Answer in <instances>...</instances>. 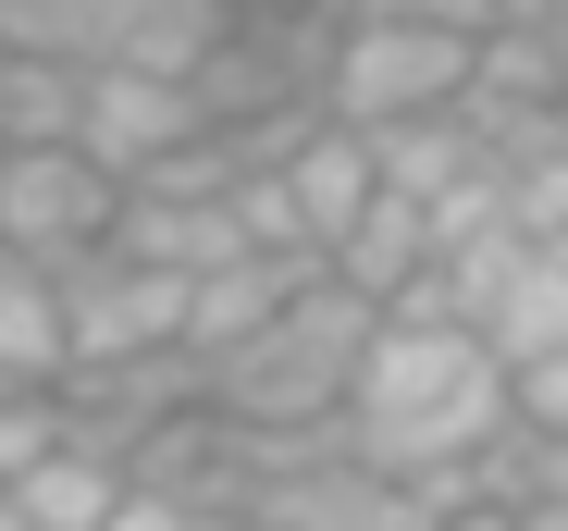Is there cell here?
<instances>
[{"instance_id": "1", "label": "cell", "mask_w": 568, "mask_h": 531, "mask_svg": "<svg viewBox=\"0 0 568 531\" xmlns=\"http://www.w3.org/2000/svg\"><path fill=\"white\" fill-rule=\"evenodd\" d=\"M346 458L396 470V482H457V470H495L507 432H519V384L507 359L469 321L445 309H396L384 334H371V359L346 384Z\"/></svg>"}, {"instance_id": "2", "label": "cell", "mask_w": 568, "mask_h": 531, "mask_svg": "<svg viewBox=\"0 0 568 531\" xmlns=\"http://www.w3.org/2000/svg\"><path fill=\"white\" fill-rule=\"evenodd\" d=\"M371 334H384V309H371L358 285H334V273H310L260 334H235L223 359H199V396L223 420H247V432H334Z\"/></svg>"}, {"instance_id": "3", "label": "cell", "mask_w": 568, "mask_h": 531, "mask_svg": "<svg viewBox=\"0 0 568 531\" xmlns=\"http://www.w3.org/2000/svg\"><path fill=\"white\" fill-rule=\"evenodd\" d=\"M469 74H483V38L469 25H420V13H358L334 0V62H322V112L384 136V124H420V112H457Z\"/></svg>"}, {"instance_id": "4", "label": "cell", "mask_w": 568, "mask_h": 531, "mask_svg": "<svg viewBox=\"0 0 568 531\" xmlns=\"http://www.w3.org/2000/svg\"><path fill=\"white\" fill-rule=\"evenodd\" d=\"M124 223V173H100L74 136L62 149H0V259H38V273H74L100 259Z\"/></svg>"}, {"instance_id": "5", "label": "cell", "mask_w": 568, "mask_h": 531, "mask_svg": "<svg viewBox=\"0 0 568 531\" xmlns=\"http://www.w3.org/2000/svg\"><path fill=\"white\" fill-rule=\"evenodd\" d=\"M62 321H74V371H124V359H173L185 346V273L136 247H100L62 273Z\"/></svg>"}, {"instance_id": "6", "label": "cell", "mask_w": 568, "mask_h": 531, "mask_svg": "<svg viewBox=\"0 0 568 531\" xmlns=\"http://www.w3.org/2000/svg\"><path fill=\"white\" fill-rule=\"evenodd\" d=\"M211 136V112H199V74H136V62H87V124H74V149L100 161V173H124V186H149L161 161H185Z\"/></svg>"}, {"instance_id": "7", "label": "cell", "mask_w": 568, "mask_h": 531, "mask_svg": "<svg viewBox=\"0 0 568 531\" xmlns=\"http://www.w3.org/2000/svg\"><path fill=\"white\" fill-rule=\"evenodd\" d=\"M272 198H284V223H297V247H310V259H334V235H346L371 198H384V161H371V136H358V124H334V112H322L297 149L272 161Z\"/></svg>"}, {"instance_id": "8", "label": "cell", "mask_w": 568, "mask_h": 531, "mask_svg": "<svg viewBox=\"0 0 568 531\" xmlns=\"http://www.w3.org/2000/svg\"><path fill=\"white\" fill-rule=\"evenodd\" d=\"M433 259H445V223H433L420 198H396V186H384V198H371V211L334 235L322 273H334V285H358L371 309H408V297L433 285Z\"/></svg>"}, {"instance_id": "9", "label": "cell", "mask_w": 568, "mask_h": 531, "mask_svg": "<svg viewBox=\"0 0 568 531\" xmlns=\"http://www.w3.org/2000/svg\"><path fill=\"white\" fill-rule=\"evenodd\" d=\"M310 273L322 259H272V247H235V259H211V273H185V359H223V346L260 334Z\"/></svg>"}, {"instance_id": "10", "label": "cell", "mask_w": 568, "mask_h": 531, "mask_svg": "<svg viewBox=\"0 0 568 531\" xmlns=\"http://www.w3.org/2000/svg\"><path fill=\"white\" fill-rule=\"evenodd\" d=\"M0 384H26V396H62L74 384L62 273H38V259H0Z\"/></svg>"}, {"instance_id": "11", "label": "cell", "mask_w": 568, "mask_h": 531, "mask_svg": "<svg viewBox=\"0 0 568 531\" xmlns=\"http://www.w3.org/2000/svg\"><path fill=\"white\" fill-rule=\"evenodd\" d=\"M26 507V531H100L112 507H124V458L112 446H87V432H62V446L26 470V482H0Z\"/></svg>"}, {"instance_id": "12", "label": "cell", "mask_w": 568, "mask_h": 531, "mask_svg": "<svg viewBox=\"0 0 568 531\" xmlns=\"http://www.w3.org/2000/svg\"><path fill=\"white\" fill-rule=\"evenodd\" d=\"M74 124H87V62L0 50V149H62Z\"/></svg>"}, {"instance_id": "13", "label": "cell", "mask_w": 568, "mask_h": 531, "mask_svg": "<svg viewBox=\"0 0 568 531\" xmlns=\"http://www.w3.org/2000/svg\"><path fill=\"white\" fill-rule=\"evenodd\" d=\"M112 0H0V50H62V62H100Z\"/></svg>"}, {"instance_id": "14", "label": "cell", "mask_w": 568, "mask_h": 531, "mask_svg": "<svg viewBox=\"0 0 568 531\" xmlns=\"http://www.w3.org/2000/svg\"><path fill=\"white\" fill-rule=\"evenodd\" d=\"M507 384H519V432H568V334L544 346V359H519Z\"/></svg>"}, {"instance_id": "15", "label": "cell", "mask_w": 568, "mask_h": 531, "mask_svg": "<svg viewBox=\"0 0 568 531\" xmlns=\"http://www.w3.org/2000/svg\"><path fill=\"white\" fill-rule=\"evenodd\" d=\"M100 531H235V519H211V507H173V494H149V482H124V507H112Z\"/></svg>"}, {"instance_id": "16", "label": "cell", "mask_w": 568, "mask_h": 531, "mask_svg": "<svg viewBox=\"0 0 568 531\" xmlns=\"http://www.w3.org/2000/svg\"><path fill=\"white\" fill-rule=\"evenodd\" d=\"M519 531H568V494H519Z\"/></svg>"}]
</instances>
